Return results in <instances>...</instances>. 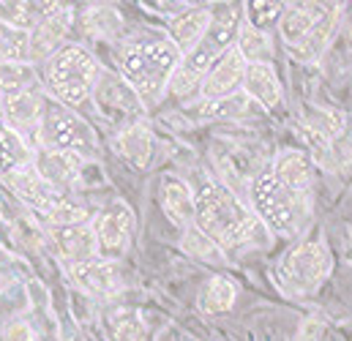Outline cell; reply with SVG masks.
Masks as SVG:
<instances>
[{"label": "cell", "mask_w": 352, "mask_h": 341, "mask_svg": "<svg viewBox=\"0 0 352 341\" xmlns=\"http://www.w3.org/2000/svg\"><path fill=\"white\" fill-rule=\"evenodd\" d=\"M0 107H3L6 126L30 148L38 140V126H41V115L47 107V93L41 90V85L3 96Z\"/></svg>", "instance_id": "12"}, {"label": "cell", "mask_w": 352, "mask_h": 341, "mask_svg": "<svg viewBox=\"0 0 352 341\" xmlns=\"http://www.w3.org/2000/svg\"><path fill=\"white\" fill-rule=\"evenodd\" d=\"M3 341H38V333L25 320H11L3 328Z\"/></svg>", "instance_id": "29"}, {"label": "cell", "mask_w": 352, "mask_h": 341, "mask_svg": "<svg viewBox=\"0 0 352 341\" xmlns=\"http://www.w3.org/2000/svg\"><path fill=\"white\" fill-rule=\"evenodd\" d=\"M98 77H101V66L93 58V52L82 44H72V41L58 47L41 63V72H38V82L44 87V93H50L52 101L69 109L88 104Z\"/></svg>", "instance_id": "6"}, {"label": "cell", "mask_w": 352, "mask_h": 341, "mask_svg": "<svg viewBox=\"0 0 352 341\" xmlns=\"http://www.w3.org/2000/svg\"><path fill=\"white\" fill-rule=\"evenodd\" d=\"M159 202H162V210L164 216L180 227H191L194 224V194H191V186L188 180H183L180 175H164L162 183H159Z\"/></svg>", "instance_id": "18"}, {"label": "cell", "mask_w": 352, "mask_h": 341, "mask_svg": "<svg viewBox=\"0 0 352 341\" xmlns=\"http://www.w3.org/2000/svg\"><path fill=\"white\" fill-rule=\"evenodd\" d=\"M238 287L230 276H213L205 281V287L197 295V309L202 314H227L235 306Z\"/></svg>", "instance_id": "21"}, {"label": "cell", "mask_w": 352, "mask_h": 341, "mask_svg": "<svg viewBox=\"0 0 352 341\" xmlns=\"http://www.w3.org/2000/svg\"><path fill=\"white\" fill-rule=\"evenodd\" d=\"M243 74H246V60L243 55L232 47L227 55H221L210 72L205 74V80L199 82L197 93L202 101H219V98H227V96H235L241 93L243 87Z\"/></svg>", "instance_id": "13"}, {"label": "cell", "mask_w": 352, "mask_h": 341, "mask_svg": "<svg viewBox=\"0 0 352 341\" xmlns=\"http://www.w3.org/2000/svg\"><path fill=\"white\" fill-rule=\"evenodd\" d=\"M344 11L336 3H284L276 33L289 55L317 63L331 47Z\"/></svg>", "instance_id": "4"}, {"label": "cell", "mask_w": 352, "mask_h": 341, "mask_svg": "<svg viewBox=\"0 0 352 341\" xmlns=\"http://www.w3.org/2000/svg\"><path fill=\"white\" fill-rule=\"evenodd\" d=\"M257 107L263 109H276L284 98L281 80L273 63H246V74H243V87H241Z\"/></svg>", "instance_id": "19"}, {"label": "cell", "mask_w": 352, "mask_h": 341, "mask_svg": "<svg viewBox=\"0 0 352 341\" xmlns=\"http://www.w3.org/2000/svg\"><path fill=\"white\" fill-rule=\"evenodd\" d=\"M33 159L30 148L6 126L0 123V177L6 180L14 170H19L22 164H28Z\"/></svg>", "instance_id": "23"}, {"label": "cell", "mask_w": 352, "mask_h": 341, "mask_svg": "<svg viewBox=\"0 0 352 341\" xmlns=\"http://www.w3.org/2000/svg\"><path fill=\"white\" fill-rule=\"evenodd\" d=\"M8 186L16 191V197L22 202H28L38 216H44L52 227H63V224H77V221H88V210L72 199L69 194L52 188L50 183H44L38 177V172L33 170V164H22L19 170H14L8 177Z\"/></svg>", "instance_id": "8"}, {"label": "cell", "mask_w": 352, "mask_h": 341, "mask_svg": "<svg viewBox=\"0 0 352 341\" xmlns=\"http://www.w3.org/2000/svg\"><path fill=\"white\" fill-rule=\"evenodd\" d=\"M93 104L98 109V115L109 123V126H118L126 129V126H134V123H142V112H145V104L137 98V93L120 80V74H112V72H104L101 69V77L93 87Z\"/></svg>", "instance_id": "10"}, {"label": "cell", "mask_w": 352, "mask_h": 341, "mask_svg": "<svg viewBox=\"0 0 352 341\" xmlns=\"http://www.w3.org/2000/svg\"><path fill=\"white\" fill-rule=\"evenodd\" d=\"M69 276L88 295L109 298V295L123 289V273H120L118 259L93 256V259L80 262V265H69Z\"/></svg>", "instance_id": "14"}, {"label": "cell", "mask_w": 352, "mask_h": 341, "mask_svg": "<svg viewBox=\"0 0 352 341\" xmlns=\"http://www.w3.org/2000/svg\"><path fill=\"white\" fill-rule=\"evenodd\" d=\"M134 224H137L134 210L120 199L98 208L90 219V227H93V235L98 243V256L118 259L123 254L134 238Z\"/></svg>", "instance_id": "11"}, {"label": "cell", "mask_w": 352, "mask_h": 341, "mask_svg": "<svg viewBox=\"0 0 352 341\" xmlns=\"http://www.w3.org/2000/svg\"><path fill=\"white\" fill-rule=\"evenodd\" d=\"M246 205L270 235L295 238L314 216V167L300 151H281L257 167Z\"/></svg>", "instance_id": "1"}, {"label": "cell", "mask_w": 352, "mask_h": 341, "mask_svg": "<svg viewBox=\"0 0 352 341\" xmlns=\"http://www.w3.org/2000/svg\"><path fill=\"white\" fill-rule=\"evenodd\" d=\"M180 246L194 256V259L208 262V265H227V262H230L227 254H224V252H221V249H219V246H216L205 232H199L194 224L183 230V241H180Z\"/></svg>", "instance_id": "25"}, {"label": "cell", "mask_w": 352, "mask_h": 341, "mask_svg": "<svg viewBox=\"0 0 352 341\" xmlns=\"http://www.w3.org/2000/svg\"><path fill=\"white\" fill-rule=\"evenodd\" d=\"M85 30L90 36L98 38H109L120 30V14L109 6H90L85 11Z\"/></svg>", "instance_id": "28"}, {"label": "cell", "mask_w": 352, "mask_h": 341, "mask_svg": "<svg viewBox=\"0 0 352 341\" xmlns=\"http://www.w3.org/2000/svg\"><path fill=\"white\" fill-rule=\"evenodd\" d=\"M0 63H30V33L0 22Z\"/></svg>", "instance_id": "24"}, {"label": "cell", "mask_w": 352, "mask_h": 341, "mask_svg": "<svg viewBox=\"0 0 352 341\" xmlns=\"http://www.w3.org/2000/svg\"><path fill=\"white\" fill-rule=\"evenodd\" d=\"M210 19H213V8L210 6H188L186 11H180L177 16L170 19L167 38L175 44L180 55H188L197 47V41L205 36Z\"/></svg>", "instance_id": "17"}, {"label": "cell", "mask_w": 352, "mask_h": 341, "mask_svg": "<svg viewBox=\"0 0 352 341\" xmlns=\"http://www.w3.org/2000/svg\"><path fill=\"white\" fill-rule=\"evenodd\" d=\"M281 11H284V3H243V22L270 36L281 19Z\"/></svg>", "instance_id": "27"}, {"label": "cell", "mask_w": 352, "mask_h": 341, "mask_svg": "<svg viewBox=\"0 0 352 341\" xmlns=\"http://www.w3.org/2000/svg\"><path fill=\"white\" fill-rule=\"evenodd\" d=\"M333 256L322 241H303L278 262V284L292 298L314 295L331 276Z\"/></svg>", "instance_id": "9"}, {"label": "cell", "mask_w": 352, "mask_h": 341, "mask_svg": "<svg viewBox=\"0 0 352 341\" xmlns=\"http://www.w3.org/2000/svg\"><path fill=\"white\" fill-rule=\"evenodd\" d=\"M115 148L118 153L134 164V167H148L151 164V156H153V134L145 123H134V126H126L118 131L115 137Z\"/></svg>", "instance_id": "20"}, {"label": "cell", "mask_w": 352, "mask_h": 341, "mask_svg": "<svg viewBox=\"0 0 352 341\" xmlns=\"http://www.w3.org/2000/svg\"><path fill=\"white\" fill-rule=\"evenodd\" d=\"M36 145H38V151L74 153L80 159H88L90 153H96L98 140H96L93 126L82 115H77L74 109H69V107H63L47 96V107L41 115Z\"/></svg>", "instance_id": "7"}, {"label": "cell", "mask_w": 352, "mask_h": 341, "mask_svg": "<svg viewBox=\"0 0 352 341\" xmlns=\"http://www.w3.org/2000/svg\"><path fill=\"white\" fill-rule=\"evenodd\" d=\"M342 19L347 22V36H350V41H352V8H347V14H344Z\"/></svg>", "instance_id": "31"}, {"label": "cell", "mask_w": 352, "mask_h": 341, "mask_svg": "<svg viewBox=\"0 0 352 341\" xmlns=\"http://www.w3.org/2000/svg\"><path fill=\"white\" fill-rule=\"evenodd\" d=\"M235 50L243 55L246 63H273V41H270V36L263 33V30L249 28L246 22L241 25Z\"/></svg>", "instance_id": "22"}, {"label": "cell", "mask_w": 352, "mask_h": 341, "mask_svg": "<svg viewBox=\"0 0 352 341\" xmlns=\"http://www.w3.org/2000/svg\"><path fill=\"white\" fill-rule=\"evenodd\" d=\"M38 85L41 82L33 63H0V98Z\"/></svg>", "instance_id": "26"}, {"label": "cell", "mask_w": 352, "mask_h": 341, "mask_svg": "<svg viewBox=\"0 0 352 341\" xmlns=\"http://www.w3.org/2000/svg\"><path fill=\"white\" fill-rule=\"evenodd\" d=\"M188 186L194 194V227L205 232L227 254V259L246 256L270 246L273 235L252 213V208L219 177L197 172Z\"/></svg>", "instance_id": "2"}, {"label": "cell", "mask_w": 352, "mask_h": 341, "mask_svg": "<svg viewBox=\"0 0 352 341\" xmlns=\"http://www.w3.org/2000/svg\"><path fill=\"white\" fill-rule=\"evenodd\" d=\"M191 3H148V8L151 11H156V14H170V19L177 16L180 11H186Z\"/></svg>", "instance_id": "30"}, {"label": "cell", "mask_w": 352, "mask_h": 341, "mask_svg": "<svg viewBox=\"0 0 352 341\" xmlns=\"http://www.w3.org/2000/svg\"><path fill=\"white\" fill-rule=\"evenodd\" d=\"M241 25H243V6L241 3H221V6H216L213 8V19H210L205 36L197 41V47L188 55L180 58V66L173 74V82H170L167 93H175V96L197 93L199 82L210 72V66L235 47Z\"/></svg>", "instance_id": "5"}, {"label": "cell", "mask_w": 352, "mask_h": 341, "mask_svg": "<svg viewBox=\"0 0 352 341\" xmlns=\"http://www.w3.org/2000/svg\"><path fill=\"white\" fill-rule=\"evenodd\" d=\"M52 243L55 252L66 265H80L85 259L98 256V243L93 235V227L88 221H77V224H63V227H52Z\"/></svg>", "instance_id": "15"}, {"label": "cell", "mask_w": 352, "mask_h": 341, "mask_svg": "<svg viewBox=\"0 0 352 341\" xmlns=\"http://www.w3.org/2000/svg\"><path fill=\"white\" fill-rule=\"evenodd\" d=\"M180 58L167 33H140L120 47L118 74L145 107H151L170 90Z\"/></svg>", "instance_id": "3"}, {"label": "cell", "mask_w": 352, "mask_h": 341, "mask_svg": "<svg viewBox=\"0 0 352 341\" xmlns=\"http://www.w3.org/2000/svg\"><path fill=\"white\" fill-rule=\"evenodd\" d=\"M82 162L85 159H80L74 153H55V151H38L30 159V164H33V170L38 172V177L44 183H50L52 188L63 191V194H69V188L80 180Z\"/></svg>", "instance_id": "16"}]
</instances>
